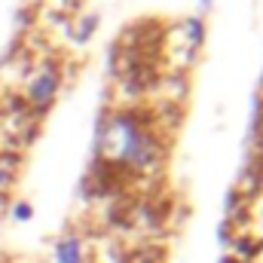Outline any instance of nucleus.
<instances>
[{
  "label": "nucleus",
  "mask_w": 263,
  "mask_h": 263,
  "mask_svg": "<svg viewBox=\"0 0 263 263\" xmlns=\"http://www.w3.org/2000/svg\"><path fill=\"white\" fill-rule=\"evenodd\" d=\"M101 150L110 156V162H126L132 168H150L159 156L153 132L129 114H117L110 120V126L101 135Z\"/></svg>",
  "instance_id": "obj_1"
},
{
  "label": "nucleus",
  "mask_w": 263,
  "mask_h": 263,
  "mask_svg": "<svg viewBox=\"0 0 263 263\" xmlns=\"http://www.w3.org/2000/svg\"><path fill=\"white\" fill-rule=\"evenodd\" d=\"M59 83H62L59 70H55V67H43V70L28 83V98H31V104H34V107H49L52 98H55V92H59Z\"/></svg>",
  "instance_id": "obj_2"
},
{
  "label": "nucleus",
  "mask_w": 263,
  "mask_h": 263,
  "mask_svg": "<svg viewBox=\"0 0 263 263\" xmlns=\"http://www.w3.org/2000/svg\"><path fill=\"white\" fill-rule=\"evenodd\" d=\"M55 263H89V251L80 236H65L55 245Z\"/></svg>",
  "instance_id": "obj_3"
},
{
  "label": "nucleus",
  "mask_w": 263,
  "mask_h": 263,
  "mask_svg": "<svg viewBox=\"0 0 263 263\" xmlns=\"http://www.w3.org/2000/svg\"><path fill=\"white\" fill-rule=\"evenodd\" d=\"M9 184H12V162L9 156H0V193H6Z\"/></svg>",
  "instance_id": "obj_4"
},
{
  "label": "nucleus",
  "mask_w": 263,
  "mask_h": 263,
  "mask_svg": "<svg viewBox=\"0 0 263 263\" xmlns=\"http://www.w3.org/2000/svg\"><path fill=\"white\" fill-rule=\"evenodd\" d=\"M15 217H18V220H28V217H31V205H25V202L15 205Z\"/></svg>",
  "instance_id": "obj_5"
}]
</instances>
